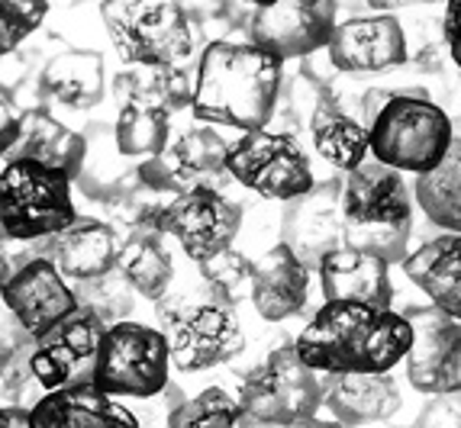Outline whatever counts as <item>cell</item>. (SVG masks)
Instances as JSON below:
<instances>
[{
  "mask_svg": "<svg viewBox=\"0 0 461 428\" xmlns=\"http://www.w3.org/2000/svg\"><path fill=\"white\" fill-rule=\"evenodd\" d=\"M310 136H313V148L330 161L332 168L348 174L362 161L371 158V136L362 116H355L348 107H342L332 91L320 94L313 122H310Z\"/></svg>",
  "mask_w": 461,
  "mask_h": 428,
  "instance_id": "cell-27",
  "label": "cell"
},
{
  "mask_svg": "<svg viewBox=\"0 0 461 428\" xmlns=\"http://www.w3.org/2000/svg\"><path fill=\"white\" fill-rule=\"evenodd\" d=\"M171 352L162 329L142 322H116L100 342L94 387L113 399H152L168 390Z\"/></svg>",
  "mask_w": 461,
  "mask_h": 428,
  "instance_id": "cell-9",
  "label": "cell"
},
{
  "mask_svg": "<svg viewBox=\"0 0 461 428\" xmlns=\"http://www.w3.org/2000/svg\"><path fill=\"white\" fill-rule=\"evenodd\" d=\"M239 229H242V207L213 187L177 193L162 210V232L177 238L194 264H203L232 248Z\"/></svg>",
  "mask_w": 461,
  "mask_h": 428,
  "instance_id": "cell-11",
  "label": "cell"
},
{
  "mask_svg": "<svg viewBox=\"0 0 461 428\" xmlns=\"http://www.w3.org/2000/svg\"><path fill=\"white\" fill-rule=\"evenodd\" d=\"M116 146L126 158H155L168 148L171 113L152 103H123L116 113Z\"/></svg>",
  "mask_w": 461,
  "mask_h": 428,
  "instance_id": "cell-32",
  "label": "cell"
},
{
  "mask_svg": "<svg viewBox=\"0 0 461 428\" xmlns=\"http://www.w3.org/2000/svg\"><path fill=\"white\" fill-rule=\"evenodd\" d=\"M242 4H249V7H265V4H271V0H242Z\"/></svg>",
  "mask_w": 461,
  "mask_h": 428,
  "instance_id": "cell-45",
  "label": "cell"
},
{
  "mask_svg": "<svg viewBox=\"0 0 461 428\" xmlns=\"http://www.w3.org/2000/svg\"><path fill=\"white\" fill-rule=\"evenodd\" d=\"M230 174L265 200H297L316 187L313 165L294 132L255 129L230 142Z\"/></svg>",
  "mask_w": 461,
  "mask_h": 428,
  "instance_id": "cell-10",
  "label": "cell"
},
{
  "mask_svg": "<svg viewBox=\"0 0 461 428\" xmlns=\"http://www.w3.org/2000/svg\"><path fill=\"white\" fill-rule=\"evenodd\" d=\"M303 428H362V425H346V422H320V419H313L310 425H303Z\"/></svg>",
  "mask_w": 461,
  "mask_h": 428,
  "instance_id": "cell-44",
  "label": "cell"
},
{
  "mask_svg": "<svg viewBox=\"0 0 461 428\" xmlns=\"http://www.w3.org/2000/svg\"><path fill=\"white\" fill-rule=\"evenodd\" d=\"M410 428H461V393L432 397Z\"/></svg>",
  "mask_w": 461,
  "mask_h": 428,
  "instance_id": "cell-38",
  "label": "cell"
},
{
  "mask_svg": "<svg viewBox=\"0 0 461 428\" xmlns=\"http://www.w3.org/2000/svg\"><path fill=\"white\" fill-rule=\"evenodd\" d=\"M75 177L42 161H4L0 171V229L7 242L59 236L77 219L71 200Z\"/></svg>",
  "mask_w": 461,
  "mask_h": 428,
  "instance_id": "cell-8",
  "label": "cell"
},
{
  "mask_svg": "<svg viewBox=\"0 0 461 428\" xmlns=\"http://www.w3.org/2000/svg\"><path fill=\"white\" fill-rule=\"evenodd\" d=\"M371 155L403 174H426L448 155L455 142L452 120L416 85L387 87V103L368 126Z\"/></svg>",
  "mask_w": 461,
  "mask_h": 428,
  "instance_id": "cell-5",
  "label": "cell"
},
{
  "mask_svg": "<svg viewBox=\"0 0 461 428\" xmlns=\"http://www.w3.org/2000/svg\"><path fill=\"white\" fill-rule=\"evenodd\" d=\"M187 397H181V390H177L175 383H168V390L152 399H136L132 413L139 419V428H171V415H175V409Z\"/></svg>",
  "mask_w": 461,
  "mask_h": 428,
  "instance_id": "cell-37",
  "label": "cell"
},
{
  "mask_svg": "<svg viewBox=\"0 0 461 428\" xmlns=\"http://www.w3.org/2000/svg\"><path fill=\"white\" fill-rule=\"evenodd\" d=\"M4 306L36 342L81 309L75 283L55 268V261L39 258L36 252L16 261L4 281Z\"/></svg>",
  "mask_w": 461,
  "mask_h": 428,
  "instance_id": "cell-13",
  "label": "cell"
},
{
  "mask_svg": "<svg viewBox=\"0 0 461 428\" xmlns=\"http://www.w3.org/2000/svg\"><path fill=\"white\" fill-rule=\"evenodd\" d=\"M0 428H32V415L26 406H4L0 409Z\"/></svg>",
  "mask_w": 461,
  "mask_h": 428,
  "instance_id": "cell-43",
  "label": "cell"
},
{
  "mask_svg": "<svg viewBox=\"0 0 461 428\" xmlns=\"http://www.w3.org/2000/svg\"><path fill=\"white\" fill-rule=\"evenodd\" d=\"M446 61H452V52L446 46V36L438 39V42H429L426 49H420L413 58L416 71H426V75H438V71L446 68Z\"/></svg>",
  "mask_w": 461,
  "mask_h": 428,
  "instance_id": "cell-41",
  "label": "cell"
},
{
  "mask_svg": "<svg viewBox=\"0 0 461 428\" xmlns=\"http://www.w3.org/2000/svg\"><path fill=\"white\" fill-rule=\"evenodd\" d=\"M365 4L381 10V13H393V10H410V7H436V4H448V0H365Z\"/></svg>",
  "mask_w": 461,
  "mask_h": 428,
  "instance_id": "cell-42",
  "label": "cell"
},
{
  "mask_svg": "<svg viewBox=\"0 0 461 428\" xmlns=\"http://www.w3.org/2000/svg\"><path fill=\"white\" fill-rule=\"evenodd\" d=\"M323 299H346V303H365L377 309H393V283L391 264L377 254L362 248L342 245L332 254H326L316 268Z\"/></svg>",
  "mask_w": 461,
  "mask_h": 428,
  "instance_id": "cell-20",
  "label": "cell"
},
{
  "mask_svg": "<svg viewBox=\"0 0 461 428\" xmlns=\"http://www.w3.org/2000/svg\"><path fill=\"white\" fill-rule=\"evenodd\" d=\"M413 348L403 313L346 299H323L297 335V352L320 374H387Z\"/></svg>",
  "mask_w": 461,
  "mask_h": 428,
  "instance_id": "cell-1",
  "label": "cell"
},
{
  "mask_svg": "<svg viewBox=\"0 0 461 428\" xmlns=\"http://www.w3.org/2000/svg\"><path fill=\"white\" fill-rule=\"evenodd\" d=\"M75 183L87 200H100V203H110V207L120 203L123 197H130V193L142 191L139 165H130V158L120 152L113 126L94 122L87 129V158Z\"/></svg>",
  "mask_w": 461,
  "mask_h": 428,
  "instance_id": "cell-26",
  "label": "cell"
},
{
  "mask_svg": "<svg viewBox=\"0 0 461 428\" xmlns=\"http://www.w3.org/2000/svg\"><path fill=\"white\" fill-rule=\"evenodd\" d=\"M413 187L403 171L391 168L371 155L355 171L342 174V213H346V245L403 264L410 258L407 242L413 232Z\"/></svg>",
  "mask_w": 461,
  "mask_h": 428,
  "instance_id": "cell-3",
  "label": "cell"
},
{
  "mask_svg": "<svg viewBox=\"0 0 461 428\" xmlns=\"http://www.w3.org/2000/svg\"><path fill=\"white\" fill-rule=\"evenodd\" d=\"M413 193L420 210L442 232H461V138H455L442 165L416 174Z\"/></svg>",
  "mask_w": 461,
  "mask_h": 428,
  "instance_id": "cell-31",
  "label": "cell"
},
{
  "mask_svg": "<svg viewBox=\"0 0 461 428\" xmlns=\"http://www.w3.org/2000/svg\"><path fill=\"white\" fill-rule=\"evenodd\" d=\"M403 406L391 374H326V409L346 425H375Z\"/></svg>",
  "mask_w": 461,
  "mask_h": 428,
  "instance_id": "cell-24",
  "label": "cell"
},
{
  "mask_svg": "<svg viewBox=\"0 0 461 428\" xmlns=\"http://www.w3.org/2000/svg\"><path fill=\"white\" fill-rule=\"evenodd\" d=\"M242 425V406L220 387L187 397L171 415V428H239Z\"/></svg>",
  "mask_w": 461,
  "mask_h": 428,
  "instance_id": "cell-35",
  "label": "cell"
},
{
  "mask_svg": "<svg viewBox=\"0 0 461 428\" xmlns=\"http://www.w3.org/2000/svg\"><path fill=\"white\" fill-rule=\"evenodd\" d=\"M197 81L185 65H130L113 77V94L123 103H152L168 113L194 107Z\"/></svg>",
  "mask_w": 461,
  "mask_h": 428,
  "instance_id": "cell-29",
  "label": "cell"
},
{
  "mask_svg": "<svg viewBox=\"0 0 461 428\" xmlns=\"http://www.w3.org/2000/svg\"><path fill=\"white\" fill-rule=\"evenodd\" d=\"M39 91L68 110H94L104 100V55L65 49L39 71Z\"/></svg>",
  "mask_w": 461,
  "mask_h": 428,
  "instance_id": "cell-28",
  "label": "cell"
},
{
  "mask_svg": "<svg viewBox=\"0 0 461 428\" xmlns=\"http://www.w3.org/2000/svg\"><path fill=\"white\" fill-rule=\"evenodd\" d=\"M162 165L171 177V191L187 193L197 191V187H213V191H223L226 183L236 181L230 174V142H226L216 126L203 122V126H194L181 138H175L162 155Z\"/></svg>",
  "mask_w": 461,
  "mask_h": 428,
  "instance_id": "cell-19",
  "label": "cell"
},
{
  "mask_svg": "<svg viewBox=\"0 0 461 428\" xmlns=\"http://www.w3.org/2000/svg\"><path fill=\"white\" fill-rule=\"evenodd\" d=\"M75 293L81 309H91L97 313L107 325H116V322H126V316L132 313V283L120 274V268L110 271L104 277H94V281H75Z\"/></svg>",
  "mask_w": 461,
  "mask_h": 428,
  "instance_id": "cell-34",
  "label": "cell"
},
{
  "mask_svg": "<svg viewBox=\"0 0 461 428\" xmlns=\"http://www.w3.org/2000/svg\"><path fill=\"white\" fill-rule=\"evenodd\" d=\"M326 55L346 75H381L407 61V30L393 13H358L336 26Z\"/></svg>",
  "mask_w": 461,
  "mask_h": 428,
  "instance_id": "cell-17",
  "label": "cell"
},
{
  "mask_svg": "<svg viewBox=\"0 0 461 428\" xmlns=\"http://www.w3.org/2000/svg\"><path fill=\"white\" fill-rule=\"evenodd\" d=\"M120 232L116 226L91 216H77L68 229L59 236H49L46 245H32L39 258L55 261V268L62 271L68 281H94L120 264Z\"/></svg>",
  "mask_w": 461,
  "mask_h": 428,
  "instance_id": "cell-18",
  "label": "cell"
},
{
  "mask_svg": "<svg viewBox=\"0 0 461 428\" xmlns=\"http://www.w3.org/2000/svg\"><path fill=\"white\" fill-rule=\"evenodd\" d=\"M323 52H326V49H323ZM323 52H313V55H307V58H300V68H297L300 75L310 77V81H313L320 91H326V87H330L332 81L342 75V71L332 65L330 55H323Z\"/></svg>",
  "mask_w": 461,
  "mask_h": 428,
  "instance_id": "cell-39",
  "label": "cell"
},
{
  "mask_svg": "<svg viewBox=\"0 0 461 428\" xmlns=\"http://www.w3.org/2000/svg\"><path fill=\"white\" fill-rule=\"evenodd\" d=\"M194 120L239 132L268 129L285 87V61L255 42L213 39L197 61Z\"/></svg>",
  "mask_w": 461,
  "mask_h": 428,
  "instance_id": "cell-2",
  "label": "cell"
},
{
  "mask_svg": "<svg viewBox=\"0 0 461 428\" xmlns=\"http://www.w3.org/2000/svg\"><path fill=\"white\" fill-rule=\"evenodd\" d=\"M413 348L407 354V380L426 397L461 393V319L438 306L407 309Z\"/></svg>",
  "mask_w": 461,
  "mask_h": 428,
  "instance_id": "cell-15",
  "label": "cell"
},
{
  "mask_svg": "<svg viewBox=\"0 0 461 428\" xmlns=\"http://www.w3.org/2000/svg\"><path fill=\"white\" fill-rule=\"evenodd\" d=\"M100 16L116 58L130 65H185L197 49V20L177 0H104Z\"/></svg>",
  "mask_w": 461,
  "mask_h": 428,
  "instance_id": "cell-7",
  "label": "cell"
},
{
  "mask_svg": "<svg viewBox=\"0 0 461 428\" xmlns=\"http://www.w3.org/2000/svg\"><path fill=\"white\" fill-rule=\"evenodd\" d=\"M30 415L32 428H139L132 406L107 397L94 383L46 393Z\"/></svg>",
  "mask_w": 461,
  "mask_h": 428,
  "instance_id": "cell-22",
  "label": "cell"
},
{
  "mask_svg": "<svg viewBox=\"0 0 461 428\" xmlns=\"http://www.w3.org/2000/svg\"><path fill=\"white\" fill-rule=\"evenodd\" d=\"M310 297V268L291 245L277 242L255 261L252 306L265 322H285L303 313Z\"/></svg>",
  "mask_w": 461,
  "mask_h": 428,
  "instance_id": "cell-21",
  "label": "cell"
},
{
  "mask_svg": "<svg viewBox=\"0 0 461 428\" xmlns=\"http://www.w3.org/2000/svg\"><path fill=\"white\" fill-rule=\"evenodd\" d=\"M42 161L52 168L68 171L77 181L81 168L87 158V136L68 129L65 122H59L46 107L23 110L20 113V129H16L14 146L4 152V161Z\"/></svg>",
  "mask_w": 461,
  "mask_h": 428,
  "instance_id": "cell-23",
  "label": "cell"
},
{
  "mask_svg": "<svg viewBox=\"0 0 461 428\" xmlns=\"http://www.w3.org/2000/svg\"><path fill=\"white\" fill-rule=\"evenodd\" d=\"M158 329L168 338L171 364L181 374H203L220 364H230L242 348V322L236 309L210 293L203 283V293H165L158 303Z\"/></svg>",
  "mask_w": 461,
  "mask_h": 428,
  "instance_id": "cell-6",
  "label": "cell"
},
{
  "mask_svg": "<svg viewBox=\"0 0 461 428\" xmlns=\"http://www.w3.org/2000/svg\"><path fill=\"white\" fill-rule=\"evenodd\" d=\"M442 36H446V46H448V52H452L455 68L461 71V0H448L446 4Z\"/></svg>",
  "mask_w": 461,
  "mask_h": 428,
  "instance_id": "cell-40",
  "label": "cell"
},
{
  "mask_svg": "<svg viewBox=\"0 0 461 428\" xmlns=\"http://www.w3.org/2000/svg\"><path fill=\"white\" fill-rule=\"evenodd\" d=\"M107 322L91 309H77L75 316L55 325L49 335H42L32 348L30 367L42 390H68V387H87L94 383L100 342L107 335Z\"/></svg>",
  "mask_w": 461,
  "mask_h": 428,
  "instance_id": "cell-14",
  "label": "cell"
},
{
  "mask_svg": "<svg viewBox=\"0 0 461 428\" xmlns=\"http://www.w3.org/2000/svg\"><path fill=\"white\" fill-rule=\"evenodd\" d=\"M46 16L49 0H0V52H16Z\"/></svg>",
  "mask_w": 461,
  "mask_h": 428,
  "instance_id": "cell-36",
  "label": "cell"
},
{
  "mask_svg": "<svg viewBox=\"0 0 461 428\" xmlns=\"http://www.w3.org/2000/svg\"><path fill=\"white\" fill-rule=\"evenodd\" d=\"M200 281L207 283L210 293H213L220 303L232 306L236 309L242 299H252V281H255V261H249L236 248H226L216 258L197 264Z\"/></svg>",
  "mask_w": 461,
  "mask_h": 428,
  "instance_id": "cell-33",
  "label": "cell"
},
{
  "mask_svg": "<svg viewBox=\"0 0 461 428\" xmlns=\"http://www.w3.org/2000/svg\"><path fill=\"white\" fill-rule=\"evenodd\" d=\"M403 274L442 313L461 319V232H442L403 261Z\"/></svg>",
  "mask_w": 461,
  "mask_h": 428,
  "instance_id": "cell-25",
  "label": "cell"
},
{
  "mask_svg": "<svg viewBox=\"0 0 461 428\" xmlns=\"http://www.w3.org/2000/svg\"><path fill=\"white\" fill-rule=\"evenodd\" d=\"M339 0H271L255 7L249 20V42L281 61L307 58L330 46L339 26Z\"/></svg>",
  "mask_w": 461,
  "mask_h": 428,
  "instance_id": "cell-12",
  "label": "cell"
},
{
  "mask_svg": "<svg viewBox=\"0 0 461 428\" xmlns=\"http://www.w3.org/2000/svg\"><path fill=\"white\" fill-rule=\"evenodd\" d=\"M281 242L291 245L310 271L320 268L326 254L346 245L342 177L316 183L303 197L287 200L285 213H281Z\"/></svg>",
  "mask_w": 461,
  "mask_h": 428,
  "instance_id": "cell-16",
  "label": "cell"
},
{
  "mask_svg": "<svg viewBox=\"0 0 461 428\" xmlns=\"http://www.w3.org/2000/svg\"><path fill=\"white\" fill-rule=\"evenodd\" d=\"M162 238V232L130 229L120 245V264H116L120 274L132 283V290L152 303L171 293V281H175V258Z\"/></svg>",
  "mask_w": 461,
  "mask_h": 428,
  "instance_id": "cell-30",
  "label": "cell"
},
{
  "mask_svg": "<svg viewBox=\"0 0 461 428\" xmlns=\"http://www.w3.org/2000/svg\"><path fill=\"white\" fill-rule=\"evenodd\" d=\"M236 399L246 428H303L326 406V374L300 358L297 342L281 344L239 380Z\"/></svg>",
  "mask_w": 461,
  "mask_h": 428,
  "instance_id": "cell-4",
  "label": "cell"
}]
</instances>
